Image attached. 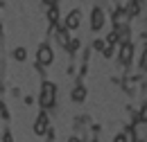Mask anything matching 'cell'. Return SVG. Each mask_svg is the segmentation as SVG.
Listing matches in <instances>:
<instances>
[{
    "mask_svg": "<svg viewBox=\"0 0 147 142\" xmlns=\"http://www.w3.org/2000/svg\"><path fill=\"white\" fill-rule=\"evenodd\" d=\"M145 138H147V122L138 117L136 124L131 126V140L134 142H145Z\"/></svg>",
    "mask_w": 147,
    "mask_h": 142,
    "instance_id": "1",
    "label": "cell"
},
{
    "mask_svg": "<svg viewBox=\"0 0 147 142\" xmlns=\"http://www.w3.org/2000/svg\"><path fill=\"white\" fill-rule=\"evenodd\" d=\"M55 92H57V88L50 84V81H45L43 84V92H41V104L48 108V106H52L55 104Z\"/></svg>",
    "mask_w": 147,
    "mask_h": 142,
    "instance_id": "2",
    "label": "cell"
},
{
    "mask_svg": "<svg viewBox=\"0 0 147 142\" xmlns=\"http://www.w3.org/2000/svg\"><path fill=\"white\" fill-rule=\"evenodd\" d=\"M52 59H55V54H52V48H50V45H41V48H38L36 61L41 63V66H50Z\"/></svg>",
    "mask_w": 147,
    "mask_h": 142,
    "instance_id": "3",
    "label": "cell"
},
{
    "mask_svg": "<svg viewBox=\"0 0 147 142\" xmlns=\"http://www.w3.org/2000/svg\"><path fill=\"white\" fill-rule=\"evenodd\" d=\"M79 20H82V14L79 11H70L66 16V29H77L79 27Z\"/></svg>",
    "mask_w": 147,
    "mask_h": 142,
    "instance_id": "4",
    "label": "cell"
},
{
    "mask_svg": "<svg viewBox=\"0 0 147 142\" xmlns=\"http://www.w3.org/2000/svg\"><path fill=\"white\" fill-rule=\"evenodd\" d=\"M45 131H48V115L41 113L38 120H36V124H34V133H36V135H43Z\"/></svg>",
    "mask_w": 147,
    "mask_h": 142,
    "instance_id": "5",
    "label": "cell"
},
{
    "mask_svg": "<svg viewBox=\"0 0 147 142\" xmlns=\"http://www.w3.org/2000/svg\"><path fill=\"white\" fill-rule=\"evenodd\" d=\"M131 54H134V48H131V43H125L122 48H120V61L127 66L129 61H131Z\"/></svg>",
    "mask_w": 147,
    "mask_h": 142,
    "instance_id": "6",
    "label": "cell"
},
{
    "mask_svg": "<svg viewBox=\"0 0 147 142\" xmlns=\"http://www.w3.org/2000/svg\"><path fill=\"white\" fill-rule=\"evenodd\" d=\"M127 18H129V14L125 11V9H118V11L113 14V23H115V27H125V25H127Z\"/></svg>",
    "mask_w": 147,
    "mask_h": 142,
    "instance_id": "7",
    "label": "cell"
},
{
    "mask_svg": "<svg viewBox=\"0 0 147 142\" xmlns=\"http://www.w3.org/2000/svg\"><path fill=\"white\" fill-rule=\"evenodd\" d=\"M104 25V11L102 9H95L93 11V29H100Z\"/></svg>",
    "mask_w": 147,
    "mask_h": 142,
    "instance_id": "8",
    "label": "cell"
},
{
    "mask_svg": "<svg viewBox=\"0 0 147 142\" xmlns=\"http://www.w3.org/2000/svg\"><path fill=\"white\" fill-rule=\"evenodd\" d=\"M84 97H86V88H84V86H77V88L73 90V99L75 102H84Z\"/></svg>",
    "mask_w": 147,
    "mask_h": 142,
    "instance_id": "9",
    "label": "cell"
},
{
    "mask_svg": "<svg viewBox=\"0 0 147 142\" xmlns=\"http://www.w3.org/2000/svg\"><path fill=\"white\" fill-rule=\"evenodd\" d=\"M113 142H134V140H131V133H118Z\"/></svg>",
    "mask_w": 147,
    "mask_h": 142,
    "instance_id": "10",
    "label": "cell"
},
{
    "mask_svg": "<svg viewBox=\"0 0 147 142\" xmlns=\"http://www.w3.org/2000/svg\"><path fill=\"white\" fill-rule=\"evenodd\" d=\"M14 56H16L18 61H23V59H25V50H23V48H18V50L14 52Z\"/></svg>",
    "mask_w": 147,
    "mask_h": 142,
    "instance_id": "11",
    "label": "cell"
},
{
    "mask_svg": "<svg viewBox=\"0 0 147 142\" xmlns=\"http://www.w3.org/2000/svg\"><path fill=\"white\" fill-rule=\"evenodd\" d=\"M57 16H59V14H57V9L52 7V9H50V14H48V18H50V20L55 23V20H57Z\"/></svg>",
    "mask_w": 147,
    "mask_h": 142,
    "instance_id": "12",
    "label": "cell"
},
{
    "mask_svg": "<svg viewBox=\"0 0 147 142\" xmlns=\"http://www.w3.org/2000/svg\"><path fill=\"white\" fill-rule=\"evenodd\" d=\"M68 142H82V140H77V138H70V140H68Z\"/></svg>",
    "mask_w": 147,
    "mask_h": 142,
    "instance_id": "13",
    "label": "cell"
},
{
    "mask_svg": "<svg viewBox=\"0 0 147 142\" xmlns=\"http://www.w3.org/2000/svg\"><path fill=\"white\" fill-rule=\"evenodd\" d=\"M43 2H55V0H43Z\"/></svg>",
    "mask_w": 147,
    "mask_h": 142,
    "instance_id": "14",
    "label": "cell"
},
{
    "mask_svg": "<svg viewBox=\"0 0 147 142\" xmlns=\"http://www.w3.org/2000/svg\"><path fill=\"white\" fill-rule=\"evenodd\" d=\"M134 2H138V0H134Z\"/></svg>",
    "mask_w": 147,
    "mask_h": 142,
    "instance_id": "15",
    "label": "cell"
}]
</instances>
